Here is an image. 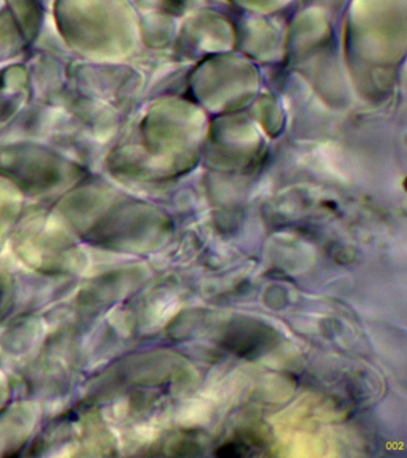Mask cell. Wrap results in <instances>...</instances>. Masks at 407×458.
Segmentation results:
<instances>
[{
    "label": "cell",
    "instance_id": "6da1fadb",
    "mask_svg": "<svg viewBox=\"0 0 407 458\" xmlns=\"http://www.w3.org/2000/svg\"><path fill=\"white\" fill-rule=\"evenodd\" d=\"M274 340V331L266 326L255 322L251 324H237L233 326V329L230 335H226L227 346L233 349L235 352L245 354L259 353L263 347L269 345Z\"/></svg>",
    "mask_w": 407,
    "mask_h": 458
}]
</instances>
